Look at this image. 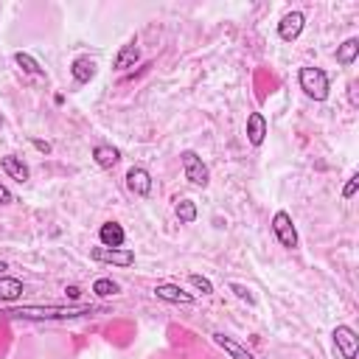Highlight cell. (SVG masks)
Instances as JSON below:
<instances>
[{
  "label": "cell",
  "instance_id": "obj_1",
  "mask_svg": "<svg viewBox=\"0 0 359 359\" xmlns=\"http://www.w3.org/2000/svg\"><path fill=\"white\" fill-rule=\"evenodd\" d=\"M107 311L104 306H17L6 309V317H20V320H70V317H84V314H98Z\"/></svg>",
  "mask_w": 359,
  "mask_h": 359
},
{
  "label": "cell",
  "instance_id": "obj_2",
  "mask_svg": "<svg viewBox=\"0 0 359 359\" xmlns=\"http://www.w3.org/2000/svg\"><path fill=\"white\" fill-rule=\"evenodd\" d=\"M297 84L314 101H325L328 93H331V81H328V73L323 67H300L297 70Z\"/></svg>",
  "mask_w": 359,
  "mask_h": 359
},
{
  "label": "cell",
  "instance_id": "obj_3",
  "mask_svg": "<svg viewBox=\"0 0 359 359\" xmlns=\"http://www.w3.org/2000/svg\"><path fill=\"white\" fill-rule=\"evenodd\" d=\"M180 163H182V174H185V180H188L191 185H196V188H205V185L210 182L208 165L202 163V157H199L194 149H185V151L180 154Z\"/></svg>",
  "mask_w": 359,
  "mask_h": 359
},
{
  "label": "cell",
  "instance_id": "obj_4",
  "mask_svg": "<svg viewBox=\"0 0 359 359\" xmlns=\"http://www.w3.org/2000/svg\"><path fill=\"white\" fill-rule=\"evenodd\" d=\"M90 258L95 264H112V266H121V269L135 264V252L129 247H93Z\"/></svg>",
  "mask_w": 359,
  "mask_h": 359
},
{
  "label": "cell",
  "instance_id": "obj_5",
  "mask_svg": "<svg viewBox=\"0 0 359 359\" xmlns=\"http://www.w3.org/2000/svg\"><path fill=\"white\" fill-rule=\"evenodd\" d=\"M272 233H275L278 244L286 247V250H294L297 241H300L297 238V227H294V222H292V216L286 210H275V216H272Z\"/></svg>",
  "mask_w": 359,
  "mask_h": 359
},
{
  "label": "cell",
  "instance_id": "obj_6",
  "mask_svg": "<svg viewBox=\"0 0 359 359\" xmlns=\"http://www.w3.org/2000/svg\"><path fill=\"white\" fill-rule=\"evenodd\" d=\"M331 337H334V348H337V353L342 359H356V353H359V337H356V331L351 325H337Z\"/></svg>",
  "mask_w": 359,
  "mask_h": 359
},
{
  "label": "cell",
  "instance_id": "obj_7",
  "mask_svg": "<svg viewBox=\"0 0 359 359\" xmlns=\"http://www.w3.org/2000/svg\"><path fill=\"white\" fill-rule=\"evenodd\" d=\"M303 28H306V14L303 11H286L278 22V36L283 42H294L303 34Z\"/></svg>",
  "mask_w": 359,
  "mask_h": 359
},
{
  "label": "cell",
  "instance_id": "obj_8",
  "mask_svg": "<svg viewBox=\"0 0 359 359\" xmlns=\"http://www.w3.org/2000/svg\"><path fill=\"white\" fill-rule=\"evenodd\" d=\"M126 188H129L132 196L146 199V196L151 194V174H149L143 165H132V168L126 171Z\"/></svg>",
  "mask_w": 359,
  "mask_h": 359
},
{
  "label": "cell",
  "instance_id": "obj_9",
  "mask_svg": "<svg viewBox=\"0 0 359 359\" xmlns=\"http://www.w3.org/2000/svg\"><path fill=\"white\" fill-rule=\"evenodd\" d=\"M154 294H157V300H163V303H182V306H188V303L196 300L191 292H185V289L177 286V283H157V286H154Z\"/></svg>",
  "mask_w": 359,
  "mask_h": 359
},
{
  "label": "cell",
  "instance_id": "obj_10",
  "mask_svg": "<svg viewBox=\"0 0 359 359\" xmlns=\"http://www.w3.org/2000/svg\"><path fill=\"white\" fill-rule=\"evenodd\" d=\"M70 76H73V81L76 84H90L93 79H95V59H90V56H76L73 62H70Z\"/></svg>",
  "mask_w": 359,
  "mask_h": 359
},
{
  "label": "cell",
  "instance_id": "obj_11",
  "mask_svg": "<svg viewBox=\"0 0 359 359\" xmlns=\"http://www.w3.org/2000/svg\"><path fill=\"white\" fill-rule=\"evenodd\" d=\"M0 168L11 177V180H17V182H28V177H31V168L22 163V157H17V154H6V157H0Z\"/></svg>",
  "mask_w": 359,
  "mask_h": 359
},
{
  "label": "cell",
  "instance_id": "obj_12",
  "mask_svg": "<svg viewBox=\"0 0 359 359\" xmlns=\"http://www.w3.org/2000/svg\"><path fill=\"white\" fill-rule=\"evenodd\" d=\"M98 241H101V247H123L126 233H123V227L118 222H104L98 227Z\"/></svg>",
  "mask_w": 359,
  "mask_h": 359
},
{
  "label": "cell",
  "instance_id": "obj_13",
  "mask_svg": "<svg viewBox=\"0 0 359 359\" xmlns=\"http://www.w3.org/2000/svg\"><path fill=\"white\" fill-rule=\"evenodd\" d=\"M137 59H140V48H137V42L132 39V42L121 45V50H118L115 59H112V67H115V70H129V67L137 65Z\"/></svg>",
  "mask_w": 359,
  "mask_h": 359
},
{
  "label": "cell",
  "instance_id": "obj_14",
  "mask_svg": "<svg viewBox=\"0 0 359 359\" xmlns=\"http://www.w3.org/2000/svg\"><path fill=\"white\" fill-rule=\"evenodd\" d=\"M266 137V118L261 112H250L247 115V140L250 146H261Z\"/></svg>",
  "mask_w": 359,
  "mask_h": 359
},
{
  "label": "cell",
  "instance_id": "obj_15",
  "mask_svg": "<svg viewBox=\"0 0 359 359\" xmlns=\"http://www.w3.org/2000/svg\"><path fill=\"white\" fill-rule=\"evenodd\" d=\"M93 160L98 168H112L121 160V149L109 146V143H98V146H93Z\"/></svg>",
  "mask_w": 359,
  "mask_h": 359
},
{
  "label": "cell",
  "instance_id": "obj_16",
  "mask_svg": "<svg viewBox=\"0 0 359 359\" xmlns=\"http://www.w3.org/2000/svg\"><path fill=\"white\" fill-rule=\"evenodd\" d=\"M213 342H216L224 353H230V359H255V356H252L241 342H236V339H233V337H227V334H219V331H216V334H213Z\"/></svg>",
  "mask_w": 359,
  "mask_h": 359
},
{
  "label": "cell",
  "instance_id": "obj_17",
  "mask_svg": "<svg viewBox=\"0 0 359 359\" xmlns=\"http://www.w3.org/2000/svg\"><path fill=\"white\" fill-rule=\"evenodd\" d=\"M356 56H359V39L356 36H348L342 45H337V65L348 67L356 62Z\"/></svg>",
  "mask_w": 359,
  "mask_h": 359
},
{
  "label": "cell",
  "instance_id": "obj_18",
  "mask_svg": "<svg viewBox=\"0 0 359 359\" xmlns=\"http://www.w3.org/2000/svg\"><path fill=\"white\" fill-rule=\"evenodd\" d=\"M20 297H22V280L11 278V275H0V300L11 303V300H20Z\"/></svg>",
  "mask_w": 359,
  "mask_h": 359
},
{
  "label": "cell",
  "instance_id": "obj_19",
  "mask_svg": "<svg viewBox=\"0 0 359 359\" xmlns=\"http://www.w3.org/2000/svg\"><path fill=\"white\" fill-rule=\"evenodd\" d=\"M174 213H177L180 224H194L196 222V202L194 199H177Z\"/></svg>",
  "mask_w": 359,
  "mask_h": 359
},
{
  "label": "cell",
  "instance_id": "obj_20",
  "mask_svg": "<svg viewBox=\"0 0 359 359\" xmlns=\"http://www.w3.org/2000/svg\"><path fill=\"white\" fill-rule=\"evenodd\" d=\"M14 62H17L25 73H31V76H45V70L39 67V62H36L31 53H25V50H17V53H14Z\"/></svg>",
  "mask_w": 359,
  "mask_h": 359
},
{
  "label": "cell",
  "instance_id": "obj_21",
  "mask_svg": "<svg viewBox=\"0 0 359 359\" xmlns=\"http://www.w3.org/2000/svg\"><path fill=\"white\" fill-rule=\"evenodd\" d=\"M93 292H95L98 297H109V294L121 292V286H118L112 278H95V280H93Z\"/></svg>",
  "mask_w": 359,
  "mask_h": 359
},
{
  "label": "cell",
  "instance_id": "obj_22",
  "mask_svg": "<svg viewBox=\"0 0 359 359\" xmlns=\"http://www.w3.org/2000/svg\"><path fill=\"white\" fill-rule=\"evenodd\" d=\"M188 280H191V286H194V289H199L202 294H213V283H210L205 275H196V272H191V275H188Z\"/></svg>",
  "mask_w": 359,
  "mask_h": 359
},
{
  "label": "cell",
  "instance_id": "obj_23",
  "mask_svg": "<svg viewBox=\"0 0 359 359\" xmlns=\"http://www.w3.org/2000/svg\"><path fill=\"white\" fill-rule=\"evenodd\" d=\"M230 292H233L238 300H244L247 306H255V297H252V292H250L244 283H236V280H233V283H230Z\"/></svg>",
  "mask_w": 359,
  "mask_h": 359
},
{
  "label": "cell",
  "instance_id": "obj_24",
  "mask_svg": "<svg viewBox=\"0 0 359 359\" xmlns=\"http://www.w3.org/2000/svg\"><path fill=\"white\" fill-rule=\"evenodd\" d=\"M356 185H359V174H351L348 182H345V188H342V199H351L356 194Z\"/></svg>",
  "mask_w": 359,
  "mask_h": 359
},
{
  "label": "cell",
  "instance_id": "obj_25",
  "mask_svg": "<svg viewBox=\"0 0 359 359\" xmlns=\"http://www.w3.org/2000/svg\"><path fill=\"white\" fill-rule=\"evenodd\" d=\"M31 146H34L36 151H42V154H50V143H48V140H39V137H31Z\"/></svg>",
  "mask_w": 359,
  "mask_h": 359
},
{
  "label": "cell",
  "instance_id": "obj_26",
  "mask_svg": "<svg viewBox=\"0 0 359 359\" xmlns=\"http://www.w3.org/2000/svg\"><path fill=\"white\" fill-rule=\"evenodd\" d=\"M11 202H14V196H11V191H8V188H6L3 182H0V205H11Z\"/></svg>",
  "mask_w": 359,
  "mask_h": 359
},
{
  "label": "cell",
  "instance_id": "obj_27",
  "mask_svg": "<svg viewBox=\"0 0 359 359\" xmlns=\"http://www.w3.org/2000/svg\"><path fill=\"white\" fill-rule=\"evenodd\" d=\"M65 292H67V297H70V300H76V297L81 294V289H79V286H67Z\"/></svg>",
  "mask_w": 359,
  "mask_h": 359
},
{
  "label": "cell",
  "instance_id": "obj_28",
  "mask_svg": "<svg viewBox=\"0 0 359 359\" xmlns=\"http://www.w3.org/2000/svg\"><path fill=\"white\" fill-rule=\"evenodd\" d=\"M348 90H351V104H353V107H356V104H359V98H356V84H351V87H348Z\"/></svg>",
  "mask_w": 359,
  "mask_h": 359
},
{
  "label": "cell",
  "instance_id": "obj_29",
  "mask_svg": "<svg viewBox=\"0 0 359 359\" xmlns=\"http://www.w3.org/2000/svg\"><path fill=\"white\" fill-rule=\"evenodd\" d=\"M6 269H8V264H6V261H0V275H3Z\"/></svg>",
  "mask_w": 359,
  "mask_h": 359
},
{
  "label": "cell",
  "instance_id": "obj_30",
  "mask_svg": "<svg viewBox=\"0 0 359 359\" xmlns=\"http://www.w3.org/2000/svg\"><path fill=\"white\" fill-rule=\"evenodd\" d=\"M0 126H3V115H0Z\"/></svg>",
  "mask_w": 359,
  "mask_h": 359
}]
</instances>
